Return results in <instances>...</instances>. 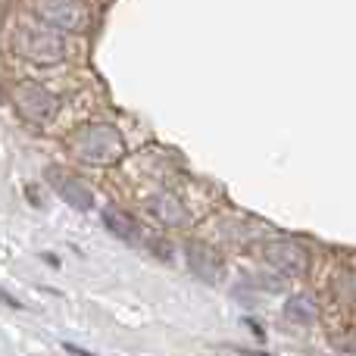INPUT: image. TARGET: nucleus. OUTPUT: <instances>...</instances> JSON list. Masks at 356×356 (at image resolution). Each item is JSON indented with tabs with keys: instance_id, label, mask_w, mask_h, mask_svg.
<instances>
[{
	"instance_id": "1",
	"label": "nucleus",
	"mask_w": 356,
	"mask_h": 356,
	"mask_svg": "<svg viewBox=\"0 0 356 356\" xmlns=\"http://www.w3.org/2000/svg\"><path fill=\"white\" fill-rule=\"evenodd\" d=\"M69 154L85 166L110 169L116 163H122L125 138L113 122H85L69 138Z\"/></svg>"
},
{
	"instance_id": "2",
	"label": "nucleus",
	"mask_w": 356,
	"mask_h": 356,
	"mask_svg": "<svg viewBox=\"0 0 356 356\" xmlns=\"http://www.w3.org/2000/svg\"><path fill=\"white\" fill-rule=\"evenodd\" d=\"M10 47L16 56H22V60L35 63V66H60L63 60L69 56V47L66 41H63V31L50 29V25L44 22H19L16 29H13L10 35Z\"/></svg>"
},
{
	"instance_id": "3",
	"label": "nucleus",
	"mask_w": 356,
	"mask_h": 356,
	"mask_svg": "<svg viewBox=\"0 0 356 356\" xmlns=\"http://www.w3.org/2000/svg\"><path fill=\"white\" fill-rule=\"evenodd\" d=\"M31 16L63 35H79L91 25V6L88 0H29Z\"/></svg>"
},
{
	"instance_id": "4",
	"label": "nucleus",
	"mask_w": 356,
	"mask_h": 356,
	"mask_svg": "<svg viewBox=\"0 0 356 356\" xmlns=\"http://www.w3.org/2000/svg\"><path fill=\"white\" fill-rule=\"evenodd\" d=\"M60 104L63 100L41 81H19L13 88V110L19 113V119H25L31 125L50 122L60 113Z\"/></svg>"
},
{
	"instance_id": "5",
	"label": "nucleus",
	"mask_w": 356,
	"mask_h": 356,
	"mask_svg": "<svg viewBox=\"0 0 356 356\" xmlns=\"http://www.w3.org/2000/svg\"><path fill=\"white\" fill-rule=\"evenodd\" d=\"M263 259L272 272H278V275H284V278L307 275V269H309V250L300 244V241H291V238L266 241Z\"/></svg>"
},
{
	"instance_id": "6",
	"label": "nucleus",
	"mask_w": 356,
	"mask_h": 356,
	"mask_svg": "<svg viewBox=\"0 0 356 356\" xmlns=\"http://www.w3.org/2000/svg\"><path fill=\"white\" fill-rule=\"evenodd\" d=\"M47 184L56 191V197H60L66 207L75 209V213H91L94 194H91V184H88L81 175L69 172L66 166H50L47 169Z\"/></svg>"
},
{
	"instance_id": "7",
	"label": "nucleus",
	"mask_w": 356,
	"mask_h": 356,
	"mask_svg": "<svg viewBox=\"0 0 356 356\" xmlns=\"http://www.w3.org/2000/svg\"><path fill=\"white\" fill-rule=\"evenodd\" d=\"M184 259H188V269L194 272L200 282L207 284H219L225 278V266H222V257L203 241H188L184 244Z\"/></svg>"
},
{
	"instance_id": "8",
	"label": "nucleus",
	"mask_w": 356,
	"mask_h": 356,
	"mask_svg": "<svg viewBox=\"0 0 356 356\" xmlns=\"http://www.w3.org/2000/svg\"><path fill=\"white\" fill-rule=\"evenodd\" d=\"M147 213L156 216V222H163L166 228H188L194 222L191 209L172 191H156L154 197H147Z\"/></svg>"
},
{
	"instance_id": "9",
	"label": "nucleus",
	"mask_w": 356,
	"mask_h": 356,
	"mask_svg": "<svg viewBox=\"0 0 356 356\" xmlns=\"http://www.w3.org/2000/svg\"><path fill=\"white\" fill-rule=\"evenodd\" d=\"M104 228L113 234L116 241H122V244L129 247H147V232L141 228V222L135 219V216H129L125 209H116V207H106L104 209Z\"/></svg>"
},
{
	"instance_id": "10",
	"label": "nucleus",
	"mask_w": 356,
	"mask_h": 356,
	"mask_svg": "<svg viewBox=\"0 0 356 356\" xmlns=\"http://www.w3.org/2000/svg\"><path fill=\"white\" fill-rule=\"evenodd\" d=\"M284 316L297 325H309L319 316V303H316L313 294H294L288 303H284Z\"/></svg>"
},
{
	"instance_id": "11",
	"label": "nucleus",
	"mask_w": 356,
	"mask_h": 356,
	"mask_svg": "<svg viewBox=\"0 0 356 356\" xmlns=\"http://www.w3.org/2000/svg\"><path fill=\"white\" fill-rule=\"evenodd\" d=\"M0 303H3V307H10V309H19V307H22V303H19L16 297H10L6 291H0Z\"/></svg>"
},
{
	"instance_id": "12",
	"label": "nucleus",
	"mask_w": 356,
	"mask_h": 356,
	"mask_svg": "<svg viewBox=\"0 0 356 356\" xmlns=\"http://www.w3.org/2000/svg\"><path fill=\"white\" fill-rule=\"evenodd\" d=\"M238 356H269V353H257V350H244V347H234Z\"/></svg>"
}]
</instances>
